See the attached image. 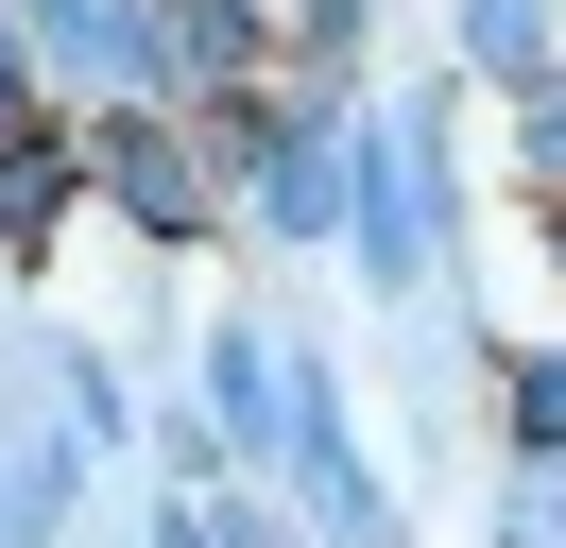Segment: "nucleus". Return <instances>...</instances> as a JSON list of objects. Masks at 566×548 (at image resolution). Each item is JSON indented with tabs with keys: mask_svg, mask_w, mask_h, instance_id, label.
<instances>
[{
	"mask_svg": "<svg viewBox=\"0 0 566 548\" xmlns=\"http://www.w3.org/2000/svg\"><path fill=\"white\" fill-rule=\"evenodd\" d=\"M532 171H566V86H532Z\"/></svg>",
	"mask_w": 566,
	"mask_h": 548,
	"instance_id": "7",
	"label": "nucleus"
},
{
	"mask_svg": "<svg viewBox=\"0 0 566 548\" xmlns=\"http://www.w3.org/2000/svg\"><path fill=\"white\" fill-rule=\"evenodd\" d=\"M326 205H344V155H326V137H292V155H275V223H326Z\"/></svg>",
	"mask_w": 566,
	"mask_h": 548,
	"instance_id": "4",
	"label": "nucleus"
},
{
	"mask_svg": "<svg viewBox=\"0 0 566 548\" xmlns=\"http://www.w3.org/2000/svg\"><path fill=\"white\" fill-rule=\"evenodd\" d=\"M549 52V0H481V68H532Z\"/></svg>",
	"mask_w": 566,
	"mask_h": 548,
	"instance_id": "5",
	"label": "nucleus"
},
{
	"mask_svg": "<svg viewBox=\"0 0 566 548\" xmlns=\"http://www.w3.org/2000/svg\"><path fill=\"white\" fill-rule=\"evenodd\" d=\"M120 205H138V223H189V155H155V137H120Z\"/></svg>",
	"mask_w": 566,
	"mask_h": 548,
	"instance_id": "3",
	"label": "nucleus"
},
{
	"mask_svg": "<svg viewBox=\"0 0 566 548\" xmlns=\"http://www.w3.org/2000/svg\"><path fill=\"white\" fill-rule=\"evenodd\" d=\"M0 68H18V34H0Z\"/></svg>",
	"mask_w": 566,
	"mask_h": 548,
	"instance_id": "8",
	"label": "nucleus"
},
{
	"mask_svg": "<svg viewBox=\"0 0 566 548\" xmlns=\"http://www.w3.org/2000/svg\"><path fill=\"white\" fill-rule=\"evenodd\" d=\"M515 429H532V463H566V360H532V377H515Z\"/></svg>",
	"mask_w": 566,
	"mask_h": 548,
	"instance_id": "6",
	"label": "nucleus"
},
{
	"mask_svg": "<svg viewBox=\"0 0 566 548\" xmlns=\"http://www.w3.org/2000/svg\"><path fill=\"white\" fill-rule=\"evenodd\" d=\"M378 257L395 274L429 257V155H412V137H378Z\"/></svg>",
	"mask_w": 566,
	"mask_h": 548,
	"instance_id": "1",
	"label": "nucleus"
},
{
	"mask_svg": "<svg viewBox=\"0 0 566 548\" xmlns=\"http://www.w3.org/2000/svg\"><path fill=\"white\" fill-rule=\"evenodd\" d=\"M52 514H70V445H18V463H0V548H35Z\"/></svg>",
	"mask_w": 566,
	"mask_h": 548,
	"instance_id": "2",
	"label": "nucleus"
}]
</instances>
